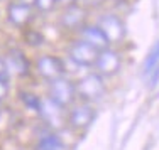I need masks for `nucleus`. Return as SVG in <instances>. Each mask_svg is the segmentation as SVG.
Listing matches in <instances>:
<instances>
[{"instance_id": "obj_1", "label": "nucleus", "mask_w": 159, "mask_h": 150, "mask_svg": "<svg viewBox=\"0 0 159 150\" xmlns=\"http://www.w3.org/2000/svg\"><path fill=\"white\" fill-rule=\"evenodd\" d=\"M105 91H107V86H105L103 76L98 73L86 74L76 83V96L85 103H93L103 98Z\"/></svg>"}, {"instance_id": "obj_2", "label": "nucleus", "mask_w": 159, "mask_h": 150, "mask_svg": "<svg viewBox=\"0 0 159 150\" xmlns=\"http://www.w3.org/2000/svg\"><path fill=\"white\" fill-rule=\"evenodd\" d=\"M48 98H51L54 103H58L59 106L68 108L73 106L76 96V84L73 81L66 79V78H58V79L49 83V95Z\"/></svg>"}, {"instance_id": "obj_3", "label": "nucleus", "mask_w": 159, "mask_h": 150, "mask_svg": "<svg viewBox=\"0 0 159 150\" xmlns=\"http://www.w3.org/2000/svg\"><path fill=\"white\" fill-rule=\"evenodd\" d=\"M37 115L43 118V122L46 123V126H49L51 130H59L68 123L66 108L59 106V105L54 103L51 98L41 100V108H39V113Z\"/></svg>"}, {"instance_id": "obj_4", "label": "nucleus", "mask_w": 159, "mask_h": 150, "mask_svg": "<svg viewBox=\"0 0 159 150\" xmlns=\"http://www.w3.org/2000/svg\"><path fill=\"white\" fill-rule=\"evenodd\" d=\"M97 118V111L92 106V103H81L73 105L71 110H68V125L76 132H83L86 130Z\"/></svg>"}, {"instance_id": "obj_5", "label": "nucleus", "mask_w": 159, "mask_h": 150, "mask_svg": "<svg viewBox=\"0 0 159 150\" xmlns=\"http://www.w3.org/2000/svg\"><path fill=\"white\" fill-rule=\"evenodd\" d=\"M98 49L92 46V44L85 42V41H75L70 47H68V56L70 59L78 66H95L97 62V58H98Z\"/></svg>"}, {"instance_id": "obj_6", "label": "nucleus", "mask_w": 159, "mask_h": 150, "mask_svg": "<svg viewBox=\"0 0 159 150\" xmlns=\"http://www.w3.org/2000/svg\"><path fill=\"white\" fill-rule=\"evenodd\" d=\"M97 25L102 29L105 37L108 39L110 44H117L125 37V25H124L122 19L115 14H103L98 19Z\"/></svg>"}, {"instance_id": "obj_7", "label": "nucleus", "mask_w": 159, "mask_h": 150, "mask_svg": "<svg viewBox=\"0 0 159 150\" xmlns=\"http://www.w3.org/2000/svg\"><path fill=\"white\" fill-rule=\"evenodd\" d=\"M36 71L39 73L41 78H44L46 81H54L58 78L64 76V64L59 58L51 54H44L36 61Z\"/></svg>"}, {"instance_id": "obj_8", "label": "nucleus", "mask_w": 159, "mask_h": 150, "mask_svg": "<svg viewBox=\"0 0 159 150\" xmlns=\"http://www.w3.org/2000/svg\"><path fill=\"white\" fill-rule=\"evenodd\" d=\"M95 67H97V73L102 74V76H113L122 67V58L117 51L107 47V49L98 52Z\"/></svg>"}, {"instance_id": "obj_9", "label": "nucleus", "mask_w": 159, "mask_h": 150, "mask_svg": "<svg viewBox=\"0 0 159 150\" xmlns=\"http://www.w3.org/2000/svg\"><path fill=\"white\" fill-rule=\"evenodd\" d=\"M7 17L16 27H25L32 19V7L24 2H12L7 9Z\"/></svg>"}, {"instance_id": "obj_10", "label": "nucleus", "mask_w": 159, "mask_h": 150, "mask_svg": "<svg viewBox=\"0 0 159 150\" xmlns=\"http://www.w3.org/2000/svg\"><path fill=\"white\" fill-rule=\"evenodd\" d=\"M85 19H86V10L83 9L81 5H68L64 14L61 15V25L64 29H70V31H75V29H81L85 25Z\"/></svg>"}, {"instance_id": "obj_11", "label": "nucleus", "mask_w": 159, "mask_h": 150, "mask_svg": "<svg viewBox=\"0 0 159 150\" xmlns=\"http://www.w3.org/2000/svg\"><path fill=\"white\" fill-rule=\"evenodd\" d=\"M80 36H81V41L92 44L95 49L98 51H103L110 46L108 39L105 37V34L102 32V29L98 25H83L80 29Z\"/></svg>"}, {"instance_id": "obj_12", "label": "nucleus", "mask_w": 159, "mask_h": 150, "mask_svg": "<svg viewBox=\"0 0 159 150\" xmlns=\"http://www.w3.org/2000/svg\"><path fill=\"white\" fill-rule=\"evenodd\" d=\"M5 62L9 66L10 73H16L17 76H25L29 73V61L25 58V54L19 49H12L7 54Z\"/></svg>"}, {"instance_id": "obj_13", "label": "nucleus", "mask_w": 159, "mask_h": 150, "mask_svg": "<svg viewBox=\"0 0 159 150\" xmlns=\"http://www.w3.org/2000/svg\"><path fill=\"white\" fill-rule=\"evenodd\" d=\"M37 150H63V142L56 133H46L37 142Z\"/></svg>"}, {"instance_id": "obj_14", "label": "nucleus", "mask_w": 159, "mask_h": 150, "mask_svg": "<svg viewBox=\"0 0 159 150\" xmlns=\"http://www.w3.org/2000/svg\"><path fill=\"white\" fill-rule=\"evenodd\" d=\"M157 66H159V39L156 41V44L152 46V49L149 51L146 61H144V74L154 73V69H157Z\"/></svg>"}, {"instance_id": "obj_15", "label": "nucleus", "mask_w": 159, "mask_h": 150, "mask_svg": "<svg viewBox=\"0 0 159 150\" xmlns=\"http://www.w3.org/2000/svg\"><path fill=\"white\" fill-rule=\"evenodd\" d=\"M20 100H22V103H24V106L27 108V110L39 113V108H41V98H39V96L32 95V93L22 91L20 93Z\"/></svg>"}, {"instance_id": "obj_16", "label": "nucleus", "mask_w": 159, "mask_h": 150, "mask_svg": "<svg viewBox=\"0 0 159 150\" xmlns=\"http://www.w3.org/2000/svg\"><path fill=\"white\" fill-rule=\"evenodd\" d=\"M58 0H34V5L39 12H51L56 7Z\"/></svg>"}, {"instance_id": "obj_17", "label": "nucleus", "mask_w": 159, "mask_h": 150, "mask_svg": "<svg viewBox=\"0 0 159 150\" xmlns=\"http://www.w3.org/2000/svg\"><path fill=\"white\" fill-rule=\"evenodd\" d=\"M25 41H27V44H31V46H41V44L44 42V37L37 31H27L25 32Z\"/></svg>"}, {"instance_id": "obj_18", "label": "nucleus", "mask_w": 159, "mask_h": 150, "mask_svg": "<svg viewBox=\"0 0 159 150\" xmlns=\"http://www.w3.org/2000/svg\"><path fill=\"white\" fill-rule=\"evenodd\" d=\"M9 78H10V71H9V66L5 62V58H0V79L9 81Z\"/></svg>"}, {"instance_id": "obj_19", "label": "nucleus", "mask_w": 159, "mask_h": 150, "mask_svg": "<svg viewBox=\"0 0 159 150\" xmlns=\"http://www.w3.org/2000/svg\"><path fill=\"white\" fill-rule=\"evenodd\" d=\"M9 91H10L9 81H2V79H0V103L9 96Z\"/></svg>"}, {"instance_id": "obj_20", "label": "nucleus", "mask_w": 159, "mask_h": 150, "mask_svg": "<svg viewBox=\"0 0 159 150\" xmlns=\"http://www.w3.org/2000/svg\"><path fill=\"white\" fill-rule=\"evenodd\" d=\"M75 2H78V0H58V3H63V5H73Z\"/></svg>"}, {"instance_id": "obj_21", "label": "nucleus", "mask_w": 159, "mask_h": 150, "mask_svg": "<svg viewBox=\"0 0 159 150\" xmlns=\"http://www.w3.org/2000/svg\"><path fill=\"white\" fill-rule=\"evenodd\" d=\"M19 2H24V3H29V5H32L34 0H19Z\"/></svg>"}, {"instance_id": "obj_22", "label": "nucleus", "mask_w": 159, "mask_h": 150, "mask_svg": "<svg viewBox=\"0 0 159 150\" xmlns=\"http://www.w3.org/2000/svg\"><path fill=\"white\" fill-rule=\"evenodd\" d=\"M0 117H2V110H0Z\"/></svg>"}]
</instances>
